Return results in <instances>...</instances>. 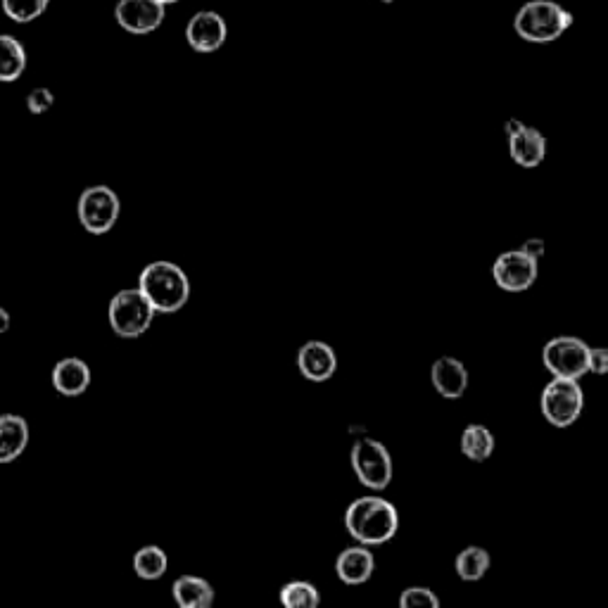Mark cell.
I'll list each match as a JSON object with an SVG mask.
<instances>
[{"label": "cell", "instance_id": "5", "mask_svg": "<svg viewBox=\"0 0 608 608\" xmlns=\"http://www.w3.org/2000/svg\"><path fill=\"white\" fill-rule=\"evenodd\" d=\"M542 416L547 418L554 428H568L578 421L585 407V392H582L578 380L554 378L547 383L540 397Z\"/></svg>", "mask_w": 608, "mask_h": 608}, {"label": "cell", "instance_id": "17", "mask_svg": "<svg viewBox=\"0 0 608 608\" xmlns=\"http://www.w3.org/2000/svg\"><path fill=\"white\" fill-rule=\"evenodd\" d=\"M29 445V423L17 414L0 416V464H12Z\"/></svg>", "mask_w": 608, "mask_h": 608}, {"label": "cell", "instance_id": "1", "mask_svg": "<svg viewBox=\"0 0 608 608\" xmlns=\"http://www.w3.org/2000/svg\"><path fill=\"white\" fill-rule=\"evenodd\" d=\"M345 528L361 547H378L397 535L399 513L388 499L361 497L347 506Z\"/></svg>", "mask_w": 608, "mask_h": 608}, {"label": "cell", "instance_id": "21", "mask_svg": "<svg viewBox=\"0 0 608 608\" xmlns=\"http://www.w3.org/2000/svg\"><path fill=\"white\" fill-rule=\"evenodd\" d=\"M490 551L483 547H466L464 551H459V556H456L454 568L456 575H459L464 582H475V580H483L485 573L490 570Z\"/></svg>", "mask_w": 608, "mask_h": 608}, {"label": "cell", "instance_id": "4", "mask_svg": "<svg viewBox=\"0 0 608 608\" xmlns=\"http://www.w3.org/2000/svg\"><path fill=\"white\" fill-rule=\"evenodd\" d=\"M155 307L141 288L119 290L110 302V326L119 338H141L155 319Z\"/></svg>", "mask_w": 608, "mask_h": 608}, {"label": "cell", "instance_id": "30", "mask_svg": "<svg viewBox=\"0 0 608 608\" xmlns=\"http://www.w3.org/2000/svg\"><path fill=\"white\" fill-rule=\"evenodd\" d=\"M523 122H518V119H511V122H506V136H513L516 131L523 129Z\"/></svg>", "mask_w": 608, "mask_h": 608}, {"label": "cell", "instance_id": "22", "mask_svg": "<svg viewBox=\"0 0 608 608\" xmlns=\"http://www.w3.org/2000/svg\"><path fill=\"white\" fill-rule=\"evenodd\" d=\"M169 568L167 551L162 547H155V544H148V547H141L133 556V570L141 580H160Z\"/></svg>", "mask_w": 608, "mask_h": 608}, {"label": "cell", "instance_id": "3", "mask_svg": "<svg viewBox=\"0 0 608 608\" xmlns=\"http://www.w3.org/2000/svg\"><path fill=\"white\" fill-rule=\"evenodd\" d=\"M573 27V15L554 0H528L513 19L516 34L530 43H551Z\"/></svg>", "mask_w": 608, "mask_h": 608}, {"label": "cell", "instance_id": "31", "mask_svg": "<svg viewBox=\"0 0 608 608\" xmlns=\"http://www.w3.org/2000/svg\"><path fill=\"white\" fill-rule=\"evenodd\" d=\"M160 3H164V5H171V3H179V0H160Z\"/></svg>", "mask_w": 608, "mask_h": 608}, {"label": "cell", "instance_id": "24", "mask_svg": "<svg viewBox=\"0 0 608 608\" xmlns=\"http://www.w3.org/2000/svg\"><path fill=\"white\" fill-rule=\"evenodd\" d=\"M48 3L50 0H3V12L12 22L27 24L34 22L36 17H41L46 12Z\"/></svg>", "mask_w": 608, "mask_h": 608}, {"label": "cell", "instance_id": "2", "mask_svg": "<svg viewBox=\"0 0 608 608\" xmlns=\"http://www.w3.org/2000/svg\"><path fill=\"white\" fill-rule=\"evenodd\" d=\"M138 288L160 314L179 312L190 297L186 271L174 262H150L138 276Z\"/></svg>", "mask_w": 608, "mask_h": 608}, {"label": "cell", "instance_id": "29", "mask_svg": "<svg viewBox=\"0 0 608 608\" xmlns=\"http://www.w3.org/2000/svg\"><path fill=\"white\" fill-rule=\"evenodd\" d=\"M8 328H10V314H8V309L0 307V335L8 333Z\"/></svg>", "mask_w": 608, "mask_h": 608}, {"label": "cell", "instance_id": "32", "mask_svg": "<svg viewBox=\"0 0 608 608\" xmlns=\"http://www.w3.org/2000/svg\"><path fill=\"white\" fill-rule=\"evenodd\" d=\"M383 3H395V0H383Z\"/></svg>", "mask_w": 608, "mask_h": 608}, {"label": "cell", "instance_id": "14", "mask_svg": "<svg viewBox=\"0 0 608 608\" xmlns=\"http://www.w3.org/2000/svg\"><path fill=\"white\" fill-rule=\"evenodd\" d=\"M509 155L518 167H540L544 162V155H547V138L537 129H532V126H523L521 131L509 136Z\"/></svg>", "mask_w": 608, "mask_h": 608}, {"label": "cell", "instance_id": "16", "mask_svg": "<svg viewBox=\"0 0 608 608\" xmlns=\"http://www.w3.org/2000/svg\"><path fill=\"white\" fill-rule=\"evenodd\" d=\"M53 385L60 395L65 397H79L84 395L91 385V369L84 359L67 357L57 361L53 369Z\"/></svg>", "mask_w": 608, "mask_h": 608}, {"label": "cell", "instance_id": "6", "mask_svg": "<svg viewBox=\"0 0 608 608\" xmlns=\"http://www.w3.org/2000/svg\"><path fill=\"white\" fill-rule=\"evenodd\" d=\"M542 364L554 378L580 380L589 373V345L573 335L551 338L542 347Z\"/></svg>", "mask_w": 608, "mask_h": 608}, {"label": "cell", "instance_id": "12", "mask_svg": "<svg viewBox=\"0 0 608 608\" xmlns=\"http://www.w3.org/2000/svg\"><path fill=\"white\" fill-rule=\"evenodd\" d=\"M297 369L307 380L326 383L328 378H333L335 369H338V357H335L333 347L326 345V342L309 340L297 352Z\"/></svg>", "mask_w": 608, "mask_h": 608}, {"label": "cell", "instance_id": "13", "mask_svg": "<svg viewBox=\"0 0 608 608\" xmlns=\"http://www.w3.org/2000/svg\"><path fill=\"white\" fill-rule=\"evenodd\" d=\"M430 380H433L437 395L445 399H459L464 397L468 388V371L464 361L456 357H440L435 359L433 369H430Z\"/></svg>", "mask_w": 608, "mask_h": 608}, {"label": "cell", "instance_id": "19", "mask_svg": "<svg viewBox=\"0 0 608 608\" xmlns=\"http://www.w3.org/2000/svg\"><path fill=\"white\" fill-rule=\"evenodd\" d=\"M27 69V53L15 36L0 34V81H17Z\"/></svg>", "mask_w": 608, "mask_h": 608}, {"label": "cell", "instance_id": "20", "mask_svg": "<svg viewBox=\"0 0 608 608\" xmlns=\"http://www.w3.org/2000/svg\"><path fill=\"white\" fill-rule=\"evenodd\" d=\"M494 447H497V440H494L490 428L473 423L461 433V452H464L466 459L483 464L494 454Z\"/></svg>", "mask_w": 608, "mask_h": 608}, {"label": "cell", "instance_id": "15", "mask_svg": "<svg viewBox=\"0 0 608 608\" xmlns=\"http://www.w3.org/2000/svg\"><path fill=\"white\" fill-rule=\"evenodd\" d=\"M373 570H376V559L369 547L345 549L335 561V573L345 585H364L371 580Z\"/></svg>", "mask_w": 608, "mask_h": 608}, {"label": "cell", "instance_id": "28", "mask_svg": "<svg viewBox=\"0 0 608 608\" xmlns=\"http://www.w3.org/2000/svg\"><path fill=\"white\" fill-rule=\"evenodd\" d=\"M521 250L532 259H540V257H544V250H547V245H544L542 238H530V240H525Z\"/></svg>", "mask_w": 608, "mask_h": 608}, {"label": "cell", "instance_id": "9", "mask_svg": "<svg viewBox=\"0 0 608 608\" xmlns=\"http://www.w3.org/2000/svg\"><path fill=\"white\" fill-rule=\"evenodd\" d=\"M537 259L525 255L523 250H506L494 259L492 278L506 293H523L537 281Z\"/></svg>", "mask_w": 608, "mask_h": 608}, {"label": "cell", "instance_id": "7", "mask_svg": "<svg viewBox=\"0 0 608 608\" xmlns=\"http://www.w3.org/2000/svg\"><path fill=\"white\" fill-rule=\"evenodd\" d=\"M350 461L354 475H357L359 483L364 487H369L373 492H380L390 485L392 456L388 452V447L380 445L378 440L359 437L350 452Z\"/></svg>", "mask_w": 608, "mask_h": 608}, {"label": "cell", "instance_id": "11", "mask_svg": "<svg viewBox=\"0 0 608 608\" xmlns=\"http://www.w3.org/2000/svg\"><path fill=\"white\" fill-rule=\"evenodd\" d=\"M228 29L224 17L219 12L202 10L198 15L190 17L186 27V38L190 48L198 50V53H214L226 43Z\"/></svg>", "mask_w": 608, "mask_h": 608}, {"label": "cell", "instance_id": "27", "mask_svg": "<svg viewBox=\"0 0 608 608\" xmlns=\"http://www.w3.org/2000/svg\"><path fill=\"white\" fill-rule=\"evenodd\" d=\"M589 373H597V376H606L608 373L606 347H589Z\"/></svg>", "mask_w": 608, "mask_h": 608}, {"label": "cell", "instance_id": "8", "mask_svg": "<svg viewBox=\"0 0 608 608\" xmlns=\"http://www.w3.org/2000/svg\"><path fill=\"white\" fill-rule=\"evenodd\" d=\"M119 198L112 188L107 186H91L81 193L79 198V221L93 236H105L107 231H112V226L119 219Z\"/></svg>", "mask_w": 608, "mask_h": 608}, {"label": "cell", "instance_id": "25", "mask_svg": "<svg viewBox=\"0 0 608 608\" xmlns=\"http://www.w3.org/2000/svg\"><path fill=\"white\" fill-rule=\"evenodd\" d=\"M399 608H440V599L430 587H407L399 594Z\"/></svg>", "mask_w": 608, "mask_h": 608}, {"label": "cell", "instance_id": "18", "mask_svg": "<svg viewBox=\"0 0 608 608\" xmlns=\"http://www.w3.org/2000/svg\"><path fill=\"white\" fill-rule=\"evenodd\" d=\"M171 597L179 608H212L214 589L198 575H181L171 585Z\"/></svg>", "mask_w": 608, "mask_h": 608}, {"label": "cell", "instance_id": "23", "mask_svg": "<svg viewBox=\"0 0 608 608\" xmlns=\"http://www.w3.org/2000/svg\"><path fill=\"white\" fill-rule=\"evenodd\" d=\"M281 604L283 608H319L321 594L312 582L307 580H295L281 587Z\"/></svg>", "mask_w": 608, "mask_h": 608}, {"label": "cell", "instance_id": "10", "mask_svg": "<svg viewBox=\"0 0 608 608\" xmlns=\"http://www.w3.org/2000/svg\"><path fill=\"white\" fill-rule=\"evenodd\" d=\"M164 8L167 5L160 0H119L114 5V19L129 34H152L162 27Z\"/></svg>", "mask_w": 608, "mask_h": 608}, {"label": "cell", "instance_id": "26", "mask_svg": "<svg viewBox=\"0 0 608 608\" xmlns=\"http://www.w3.org/2000/svg\"><path fill=\"white\" fill-rule=\"evenodd\" d=\"M53 103H55V95L50 93L48 88H34V91L27 95V107L31 114L48 112L50 107H53Z\"/></svg>", "mask_w": 608, "mask_h": 608}]
</instances>
